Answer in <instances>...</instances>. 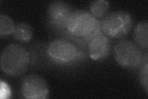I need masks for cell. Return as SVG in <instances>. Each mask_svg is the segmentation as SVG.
<instances>
[{"label":"cell","mask_w":148,"mask_h":99,"mask_svg":"<svg viewBox=\"0 0 148 99\" xmlns=\"http://www.w3.org/2000/svg\"><path fill=\"white\" fill-rule=\"evenodd\" d=\"M133 39L135 44L141 48L148 47V23L146 21L138 23L134 29Z\"/></svg>","instance_id":"cell-9"},{"label":"cell","mask_w":148,"mask_h":99,"mask_svg":"<svg viewBox=\"0 0 148 99\" xmlns=\"http://www.w3.org/2000/svg\"><path fill=\"white\" fill-rule=\"evenodd\" d=\"M140 81L142 86L146 91V93L148 92V64L146 63L143 66L140 72Z\"/></svg>","instance_id":"cell-13"},{"label":"cell","mask_w":148,"mask_h":99,"mask_svg":"<svg viewBox=\"0 0 148 99\" xmlns=\"http://www.w3.org/2000/svg\"><path fill=\"white\" fill-rule=\"evenodd\" d=\"M47 53L53 60L63 64L73 62L79 55L77 47L67 40L58 39L48 46Z\"/></svg>","instance_id":"cell-5"},{"label":"cell","mask_w":148,"mask_h":99,"mask_svg":"<svg viewBox=\"0 0 148 99\" xmlns=\"http://www.w3.org/2000/svg\"><path fill=\"white\" fill-rule=\"evenodd\" d=\"M133 19L129 12L115 11L108 13L101 21V30L109 38L119 39L131 30Z\"/></svg>","instance_id":"cell-3"},{"label":"cell","mask_w":148,"mask_h":99,"mask_svg":"<svg viewBox=\"0 0 148 99\" xmlns=\"http://www.w3.org/2000/svg\"><path fill=\"white\" fill-rule=\"evenodd\" d=\"M15 26L14 22L10 17L4 14L0 15V36L1 37L12 34Z\"/></svg>","instance_id":"cell-12"},{"label":"cell","mask_w":148,"mask_h":99,"mask_svg":"<svg viewBox=\"0 0 148 99\" xmlns=\"http://www.w3.org/2000/svg\"><path fill=\"white\" fill-rule=\"evenodd\" d=\"M66 29L69 35L80 40H90L101 32V22L88 11L73 10Z\"/></svg>","instance_id":"cell-1"},{"label":"cell","mask_w":148,"mask_h":99,"mask_svg":"<svg viewBox=\"0 0 148 99\" xmlns=\"http://www.w3.org/2000/svg\"><path fill=\"white\" fill-rule=\"evenodd\" d=\"M110 3L105 0H96L92 1L90 6V13L95 17H104L108 14Z\"/></svg>","instance_id":"cell-11"},{"label":"cell","mask_w":148,"mask_h":99,"mask_svg":"<svg viewBox=\"0 0 148 99\" xmlns=\"http://www.w3.org/2000/svg\"><path fill=\"white\" fill-rule=\"evenodd\" d=\"M73 11L66 3L61 1H53L49 4L47 9L48 20L55 27L65 29Z\"/></svg>","instance_id":"cell-7"},{"label":"cell","mask_w":148,"mask_h":99,"mask_svg":"<svg viewBox=\"0 0 148 99\" xmlns=\"http://www.w3.org/2000/svg\"><path fill=\"white\" fill-rule=\"evenodd\" d=\"M48 84L38 74H30L22 82V93L28 99H44L48 96Z\"/></svg>","instance_id":"cell-6"},{"label":"cell","mask_w":148,"mask_h":99,"mask_svg":"<svg viewBox=\"0 0 148 99\" xmlns=\"http://www.w3.org/2000/svg\"><path fill=\"white\" fill-rule=\"evenodd\" d=\"M114 57L120 66L125 68L133 69L141 64L143 56L141 48L135 43L123 40L115 45Z\"/></svg>","instance_id":"cell-4"},{"label":"cell","mask_w":148,"mask_h":99,"mask_svg":"<svg viewBox=\"0 0 148 99\" xmlns=\"http://www.w3.org/2000/svg\"><path fill=\"white\" fill-rule=\"evenodd\" d=\"M30 55L23 46L12 44L3 49L1 54L0 64L3 71L12 77L24 74L29 66Z\"/></svg>","instance_id":"cell-2"},{"label":"cell","mask_w":148,"mask_h":99,"mask_svg":"<svg viewBox=\"0 0 148 99\" xmlns=\"http://www.w3.org/2000/svg\"><path fill=\"white\" fill-rule=\"evenodd\" d=\"M33 33L34 30L31 25L26 22H21L16 25L12 35L17 40L27 42L32 39Z\"/></svg>","instance_id":"cell-10"},{"label":"cell","mask_w":148,"mask_h":99,"mask_svg":"<svg viewBox=\"0 0 148 99\" xmlns=\"http://www.w3.org/2000/svg\"><path fill=\"white\" fill-rule=\"evenodd\" d=\"M111 49V43L109 37L100 32L89 41L88 51L90 58L99 61L106 58Z\"/></svg>","instance_id":"cell-8"}]
</instances>
